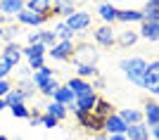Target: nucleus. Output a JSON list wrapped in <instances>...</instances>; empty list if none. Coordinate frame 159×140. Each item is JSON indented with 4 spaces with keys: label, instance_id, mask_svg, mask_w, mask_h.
Segmentation results:
<instances>
[{
    "label": "nucleus",
    "instance_id": "obj_1",
    "mask_svg": "<svg viewBox=\"0 0 159 140\" xmlns=\"http://www.w3.org/2000/svg\"><path fill=\"white\" fill-rule=\"evenodd\" d=\"M98 60H100V50H98L95 43H79V45H74L71 62L76 64V67H81V64L98 67Z\"/></svg>",
    "mask_w": 159,
    "mask_h": 140
},
{
    "label": "nucleus",
    "instance_id": "obj_2",
    "mask_svg": "<svg viewBox=\"0 0 159 140\" xmlns=\"http://www.w3.org/2000/svg\"><path fill=\"white\" fill-rule=\"evenodd\" d=\"M119 67H121V71H124L128 79H131V83H135V86L143 88V81H145V69H147V62L143 60V57L121 60V62H119Z\"/></svg>",
    "mask_w": 159,
    "mask_h": 140
},
{
    "label": "nucleus",
    "instance_id": "obj_3",
    "mask_svg": "<svg viewBox=\"0 0 159 140\" xmlns=\"http://www.w3.org/2000/svg\"><path fill=\"white\" fill-rule=\"evenodd\" d=\"M71 109H74V116L79 121V126L83 128L86 133L95 135V133H102V131H105V121L100 119V116H95L93 112H81L76 107H71Z\"/></svg>",
    "mask_w": 159,
    "mask_h": 140
},
{
    "label": "nucleus",
    "instance_id": "obj_4",
    "mask_svg": "<svg viewBox=\"0 0 159 140\" xmlns=\"http://www.w3.org/2000/svg\"><path fill=\"white\" fill-rule=\"evenodd\" d=\"M143 88L152 95H159V60L147 62L145 69V81H143Z\"/></svg>",
    "mask_w": 159,
    "mask_h": 140
},
{
    "label": "nucleus",
    "instance_id": "obj_5",
    "mask_svg": "<svg viewBox=\"0 0 159 140\" xmlns=\"http://www.w3.org/2000/svg\"><path fill=\"white\" fill-rule=\"evenodd\" d=\"M93 40H95V45H100V47L116 45V29L109 26V24H102V26H98L93 31Z\"/></svg>",
    "mask_w": 159,
    "mask_h": 140
},
{
    "label": "nucleus",
    "instance_id": "obj_6",
    "mask_svg": "<svg viewBox=\"0 0 159 140\" xmlns=\"http://www.w3.org/2000/svg\"><path fill=\"white\" fill-rule=\"evenodd\" d=\"M90 21H93V17H90L88 12H81V10H76L71 17H66V19H64V24L71 29L74 34H81V31H86V29L90 26Z\"/></svg>",
    "mask_w": 159,
    "mask_h": 140
},
{
    "label": "nucleus",
    "instance_id": "obj_7",
    "mask_svg": "<svg viewBox=\"0 0 159 140\" xmlns=\"http://www.w3.org/2000/svg\"><path fill=\"white\" fill-rule=\"evenodd\" d=\"M71 52H74V40H57V43L48 50V55L57 62H69L71 60Z\"/></svg>",
    "mask_w": 159,
    "mask_h": 140
},
{
    "label": "nucleus",
    "instance_id": "obj_8",
    "mask_svg": "<svg viewBox=\"0 0 159 140\" xmlns=\"http://www.w3.org/2000/svg\"><path fill=\"white\" fill-rule=\"evenodd\" d=\"M128 126H126V121L119 116V112H114L112 116H107L105 119V133L107 135H126Z\"/></svg>",
    "mask_w": 159,
    "mask_h": 140
},
{
    "label": "nucleus",
    "instance_id": "obj_9",
    "mask_svg": "<svg viewBox=\"0 0 159 140\" xmlns=\"http://www.w3.org/2000/svg\"><path fill=\"white\" fill-rule=\"evenodd\" d=\"M45 21H48V17L36 14V12H31V10H26V7L17 14V24H21V26H43Z\"/></svg>",
    "mask_w": 159,
    "mask_h": 140
},
{
    "label": "nucleus",
    "instance_id": "obj_10",
    "mask_svg": "<svg viewBox=\"0 0 159 140\" xmlns=\"http://www.w3.org/2000/svg\"><path fill=\"white\" fill-rule=\"evenodd\" d=\"M26 7V0H0V14H5L7 19H12Z\"/></svg>",
    "mask_w": 159,
    "mask_h": 140
},
{
    "label": "nucleus",
    "instance_id": "obj_11",
    "mask_svg": "<svg viewBox=\"0 0 159 140\" xmlns=\"http://www.w3.org/2000/svg\"><path fill=\"white\" fill-rule=\"evenodd\" d=\"M26 10H31V12L36 14H43V17H52V0H26Z\"/></svg>",
    "mask_w": 159,
    "mask_h": 140
},
{
    "label": "nucleus",
    "instance_id": "obj_12",
    "mask_svg": "<svg viewBox=\"0 0 159 140\" xmlns=\"http://www.w3.org/2000/svg\"><path fill=\"white\" fill-rule=\"evenodd\" d=\"M2 57H5L12 67H19V62H21V45L19 43H5V47H2Z\"/></svg>",
    "mask_w": 159,
    "mask_h": 140
},
{
    "label": "nucleus",
    "instance_id": "obj_13",
    "mask_svg": "<svg viewBox=\"0 0 159 140\" xmlns=\"http://www.w3.org/2000/svg\"><path fill=\"white\" fill-rule=\"evenodd\" d=\"M138 36H140V38H145V40H150V43L159 40V21H143Z\"/></svg>",
    "mask_w": 159,
    "mask_h": 140
},
{
    "label": "nucleus",
    "instance_id": "obj_14",
    "mask_svg": "<svg viewBox=\"0 0 159 140\" xmlns=\"http://www.w3.org/2000/svg\"><path fill=\"white\" fill-rule=\"evenodd\" d=\"M66 88H69V90H71V93L76 95V97H81V95H88V93H93V88H90V81H83V79H79V76L69 79Z\"/></svg>",
    "mask_w": 159,
    "mask_h": 140
},
{
    "label": "nucleus",
    "instance_id": "obj_15",
    "mask_svg": "<svg viewBox=\"0 0 159 140\" xmlns=\"http://www.w3.org/2000/svg\"><path fill=\"white\" fill-rule=\"evenodd\" d=\"M98 14H100V19L105 21V24L114 26V21H116V17H119V10L114 7V2H102V5L98 7Z\"/></svg>",
    "mask_w": 159,
    "mask_h": 140
},
{
    "label": "nucleus",
    "instance_id": "obj_16",
    "mask_svg": "<svg viewBox=\"0 0 159 140\" xmlns=\"http://www.w3.org/2000/svg\"><path fill=\"white\" fill-rule=\"evenodd\" d=\"M116 21H121V24H143L145 14H143V10H119Z\"/></svg>",
    "mask_w": 159,
    "mask_h": 140
},
{
    "label": "nucleus",
    "instance_id": "obj_17",
    "mask_svg": "<svg viewBox=\"0 0 159 140\" xmlns=\"http://www.w3.org/2000/svg\"><path fill=\"white\" fill-rule=\"evenodd\" d=\"M55 102H60V105H64L66 109H71V107H76V95L69 90L66 86H60L57 88V93H55V97H52Z\"/></svg>",
    "mask_w": 159,
    "mask_h": 140
},
{
    "label": "nucleus",
    "instance_id": "obj_18",
    "mask_svg": "<svg viewBox=\"0 0 159 140\" xmlns=\"http://www.w3.org/2000/svg\"><path fill=\"white\" fill-rule=\"evenodd\" d=\"M126 138L128 140H150V126H147L145 121H143V124H135V126H128Z\"/></svg>",
    "mask_w": 159,
    "mask_h": 140
},
{
    "label": "nucleus",
    "instance_id": "obj_19",
    "mask_svg": "<svg viewBox=\"0 0 159 140\" xmlns=\"http://www.w3.org/2000/svg\"><path fill=\"white\" fill-rule=\"evenodd\" d=\"M143 121H145L147 126H152V128L159 124V102H147V105H145Z\"/></svg>",
    "mask_w": 159,
    "mask_h": 140
},
{
    "label": "nucleus",
    "instance_id": "obj_20",
    "mask_svg": "<svg viewBox=\"0 0 159 140\" xmlns=\"http://www.w3.org/2000/svg\"><path fill=\"white\" fill-rule=\"evenodd\" d=\"M100 95L98 93H88V95H81V97H76V109H81V112H93L95 105H98Z\"/></svg>",
    "mask_w": 159,
    "mask_h": 140
},
{
    "label": "nucleus",
    "instance_id": "obj_21",
    "mask_svg": "<svg viewBox=\"0 0 159 140\" xmlns=\"http://www.w3.org/2000/svg\"><path fill=\"white\" fill-rule=\"evenodd\" d=\"M52 12L60 14V17H71L76 12V7H74V0H52Z\"/></svg>",
    "mask_w": 159,
    "mask_h": 140
},
{
    "label": "nucleus",
    "instance_id": "obj_22",
    "mask_svg": "<svg viewBox=\"0 0 159 140\" xmlns=\"http://www.w3.org/2000/svg\"><path fill=\"white\" fill-rule=\"evenodd\" d=\"M140 40V36H138V31H116V45H121V47H131V45H135Z\"/></svg>",
    "mask_w": 159,
    "mask_h": 140
},
{
    "label": "nucleus",
    "instance_id": "obj_23",
    "mask_svg": "<svg viewBox=\"0 0 159 140\" xmlns=\"http://www.w3.org/2000/svg\"><path fill=\"white\" fill-rule=\"evenodd\" d=\"M119 116L126 121V126H135V124H143V112H140V109H133V107H126V109H121Z\"/></svg>",
    "mask_w": 159,
    "mask_h": 140
},
{
    "label": "nucleus",
    "instance_id": "obj_24",
    "mask_svg": "<svg viewBox=\"0 0 159 140\" xmlns=\"http://www.w3.org/2000/svg\"><path fill=\"white\" fill-rule=\"evenodd\" d=\"M93 114H95V116H100V119L105 121L107 116H112V114H114V105H112L109 100H105V97H100L98 105H95V109H93Z\"/></svg>",
    "mask_w": 159,
    "mask_h": 140
},
{
    "label": "nucleus",
    "instance_id": "obj_25",
    "mask_svg": "<svg viewBox=\"0 0 159 140\" xmlns=\"http://www.w3.org/2000/svg\"><path fill=\"white\" fill-rule=\"evenodd\" d=\"M45 52H48V47L43 45V43H36V45L21 47V55H24L26 60H33V57H45Z\"/></svg>",
    "mask_w": 159,
    "mask_h": 140
},
{
    "label": "nucleus",
    "instance_id": "obj_26",
    "mask_svg": "<svg viewBox=\"0 0 159 140\" xmlns=\"http://www.w3.org/2000/svg\"><path fill=\"white\" fill-rule=\"evenodd\" d=\"M21 31H24V26H21V24H10V26L5 29V36H2V40H5V43H19Z\"/></svg>",
    "mask_w": 159,
    "mask_h": 140
},
{
    "label": "nucleus",
    "instance_id": "obj_27",
    "mask_svg": "<svg viewBox=\"0 0 159 140\" xmlns=\"http://www.w3.org/2000/svg\"><path fill=\"white\" fill-rule=\"evenodd\" d=\"M45 114H50V116H55L57 121H62V119H66V107L52 100L50 105H45Z\"/></svg>",
    "mask_w": 159,
    "mask_h": 140
},
{
    "label": "nucleus",
    "instance_id": "obj_28",
    "mask_svg": "<svg viewBox=\"0 0 159 140\" xmlns=\"http://www.w3.org/2000/svg\"><path fill=\"white\" fill-rule=\"evenodd\" d=\"M2 100H5L7 107H12V105H21V102H26V95L21 93L19 88H14V86H12V90H10V93H7Z\"/></svg>",
    "mask_w": 159,
    "mask_h": 140
},
{
    "label": "nucleus",
    "instance_id": "obj_29",
    "mask_svg": "<svg viewBox=\"0 0 159 140\" xmlns=\"http://www.w3.org/2000/svg\"><path fill=\"white\" fill-rule=\"evenodd\" d=\"M76 76L83 81H90V79H98L100 71L98 67H90V64H81V67H76Z\"/></svg>",
    "mask_w": 159,
    "mask_h": 140
},
{
    "label": "nucleus",
    "instance_id": "obj_30",
    "mask_svg": "<svg viewBox=\"0 0 159 140\" xmlns=\"http://www.w3.org/2000/svg\"><path fill=\"white\" fill-rule=\"evenodd\" d=\"M52 31H55V36H57V40H74V36H76L71 29L64 24V21H57Z\"/></svg>",
    "mask_w": 159,
    "mask_h": 140
},
{
    "label": "nucleus",
    "instance_id": "obj_31",
    "mask_svg": "<svg viewBox=\"0 0 159 140\" xmlns=\"http://www.w3.org/2000/svg\"><path fill=\"white\" fill-rule=\"evenodd\" d=\"M10 112H12L14 119H31V109H29L24 102H21V105H12V107H10Z\"/></svg>",
    "mask_w": 159,
    "mask_h": 140
},
{
    "label": "nucleus",
    "instance_id": "obj_32",
    "mask_svg": "<svg viewBox=\"0 0 159 140\" xmlns=\"http://www.w3.org/2000/svg\"><path fill=\"white\" fill-rule=\"evenodd\" d=\"M14 88H19L21 93L26 95V100H29V97L33 95V90H36V86H33V81H31V79H26V81H19V83H17Z\"/></svg>",
    "mask_w": 159,
    "mask_h": 140
},
{
    "label": "nucleus",
    "instance_id": "obj_33",
    "mask_svg": "<svg viewBox=\"0 0 159 140\" xmlns=\"http://www.w3.org/2000/svg\"><path fill=\"white\" fill-rule=\"evenodd\" d=\"M40 43L50 50V47L57 43V36H55V31H40Z\"/></svg>",
    "mask_w": 159,
    "mask_h": 140
},
{
    "label": "nucleus",
    "instance_id": "obj_34",
    "mask_svg": "<svg viewBox=\"0 0 159 140\" xmlns=\"http://www.w3.org/2000/svg\"><path fill=\"white\" fill-rule=\"evenodd\" d=\"M12 69H14V67H12V64H10V62L5 60V57H2V55H0V81H2V79H7Z\"/></svg>",
    "mask_w": 159,
    "mask_h": 140
},
{
    "label": "nucleus",
    "instance_id": "obj_35",
    "mask_svg": "<svg viewBox=\"0 0 159 140\" xmlns=\"http://www.w3.org/2000/svg\"><path fill=\"white\" fill-rule=\"evenodd\" d=\"M43 67H45V57H33V60H29V69H31V71H40Z\"/></svg>",
    "mask_w": 159,
    "mask_h": 140
},
{
    "label": "nucleus",
    "instance_id": "obj_36",
    "mask_svg": "<svg viewBox=\"0 0 159 140\" xmlns=\"http://www.w3.org/2000/svg\"><path fill=\"white\" fill-rule=\"evenodd\" d=\"M57 124H60V121L55 119V116H50V114H43V116H40V126H45V128H55Z\"/></svg>",
    "mask_w": 159,
    "mask_h": 140
},
{
    "label": "nucleus",
    "instance_id": "obj_37",
    "mask_svg": "<svg viewBox=\"0 0 159 140\" xmlns=\"http://www.w3.org/2000/svg\"><path fill=\"white\" fill-rule=\"evenodd\" d=\"M143 12H154V14H159V0H147L145 2V7H143Z\"/></svg>",
    "mask_w": 159,
    "mask_h": 140
},
{
    "label": "nucleus",
    "instance_id": "obj_38",
    "mask_svg": "<svg viewBox=\"0 0 159 140\" xmlns=\"http://www.w3.org/2000/svg\"><path fill=\"white\" fill-rule=\"evenodd\" d=\"M10 90H12V83H10L7 79H2V81H0V97H5Z\"/></svg>",
    "mask_w": 159,
    "mask_h": 140
},
{
    "label": "nucleus",
    "instance_id": "obj_39",
    "mask_svg": "<svg viewBox=\"0 0 159 140\" xmlns=\"http://www.w3.org/2000/svg\"><path fill=\"white\" fill-rule=\"evenodd\" d=\"M90 88H93V93H98V90H102V88H105V81H102V79L98 76V79H93V81H90Z\"/></svg>",
    "mask_w": 159,
    "mask_h": 140
},
{
    "label": "nucleus",
    "instance_id": "obj_40",
    "mask_svg": "<svg viewBox=\"0 0 159 140\" xmlns=\"http://www.w3.org/2000/svg\"><path fill=\"white\" fill-rule=\"evenodd\" d=\"M36 43H40V31H31L29 34V45H36Z\"/></svg>",
    "mask_w": 159,
    "mask_h": 140
},
{
    "label": "nucleus",
    "instance_id": "obj_41",
    "mask_svg": "<svg viewBox=\"0 0 159 140\" xmlns=\"http://www.w3.org/2000/svg\"><path fill=\"white\" fill-rule=\"evenodd\" d=\"M93 140H109V135L102 131V133H95V135H93Z\"/></svg>",
    "mask_w": 159,
    "mask_h": 140
},
{
    "label": "nucleus",
    "instance_id": "obj_42",
    "mask_svg": "<svg viewBox=\"0 0 159 140\" xmlns=\"http://www.w3.org/2000/svg\"><path fill=\"white\" fill-rule=\"evenodd\" d=\"M150 135H154V138L159 140V124H157V126H154V128H150Z\"/></svg>",
    "mask_w": 159,
    "mask_h": 140
},
{
    "label": "nucleus",
    "instance_id": "obj_43",
    "mask_svg": "<svg viewBox=\"0 0 159 140\" xmlns=\"http://www.w3.org/2000/svg\"><path fill=\"white\" fill-rule=\"evenodd\" d=\"M109 140H128L126 135H109Z\"/></svg>",
    "mask_w": 159,
    "mask_h": 140
},
{
    "label": "nucleus",
    "instance_id": "obj_44",
    "mask_svg": "<svg viewBox=\"0 0 159 140\" xmlns=\"http://www.w3.org/2000/svg\"><path fill=\"white\" fill-rule=\"evenodd\" d=\"M5 24H7V17H5V14H0V26H5Z\"/></svg>",
    "mask_w": 159,
    "mask_h": 140
},
{
    "label": "nucleus",
    "instance_id": "obj_45",
    "mask_svg": "<svg viewBox=\"0 0 159 140\" xmlns=\"http://www.w3.org/2000/svg\"><path fill=\"white\" fill-rule=\"evenodd\" d=\"M5 107H7V105H5V100H2V97H0V112H2V109H5Z\"/></svg>",
    "mask_w": 159,
    "mask_h": 140
},
{
    "label": "nucleus",
    "instance_id": "obj_46",
    "mask_svg": "<svg viewBox=\"0 0 159 140\" xmlns=\"http://www.w3.org/2000/svg\"><path fill=\"white\" fill-rule=\"evenodd\" d=\"M2 36H5V29H2V26H0V40H2Z\"/></svg>",
    "mask_w": 159,
    "mask_h": 140
},
{
    "label": "nucleus",
    "instance_id": "obj_47",
    "mask_svg": "<svg viewBox=\"0 0 159 140\" xmlns=\"http://www.w3.org/2000/svg\"><path fill=\"white\" fill-rule=\"evenodd\" d=\"M0 140H10V138H5V135H0Z\"/></svg>",
    "mask_w": 159,
    "mask_h": 140
},
{
    "label": "nucleus",
    "instance_id": "obj_48",
    "mask_svg": "<svg viewBox=\"0 0 159 140\" xmlns=\"http://www.w3.org/2000/svg\"><path fill=\"white\" fill-rule=\"evenodd\" d=\"M93 2H105V0H93Z\"/></svg>",
    "mask_w": 159,
    "mask_h": 140
}]
</instances>
